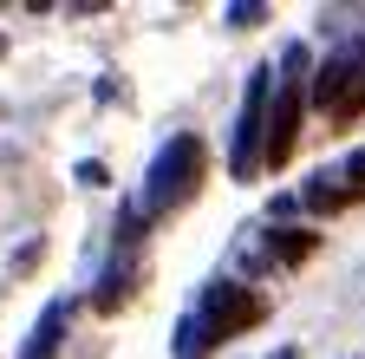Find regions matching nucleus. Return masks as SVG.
Segmentation results:
<instances>
[{"instance_id": "f257e3e1", "label": "nucleus", "mask_w": 365, "mask_h": 359, "mask_svg": "<svg viewBox=\"0 0 365 359\" xmlns=\"http://www.w3.org/2000/svg\"><path fill=\"white\" fill-rule=\"evenodd\" d=\"M202 170H209L202 138H196V131H176V138L157 151L150 176H144V222H157V216L182 209V203H190V196L202 190Z\"/></svg>"}, {"instance_id": "f03ea898", "label": "nucleus", "mask_w": 365, "mask_h": 359, "mask_svg": "<svg viewBox=\"0 0 365 359\" xmlns=\"http://www.w3.org/2000/svg\"><path fill=\"white\" fill-rule=\"evenodd\" d=\"M281 72L274 79V98H267V151H261V170H281L294 157V138H300V111H307V72H313V53L307 46H287L281 53Z\"/></svg>"}, {"instance_id": "7ed1b4c3", "label": "nucleus", "mask_w": 365, "mask_h": 359, "mask_svg": "<svg viewBox=\"0 0 365 359\" xmlns=\"http://www.w3.org/2000/svg\"><path fill=\"white\" fill-rule=\"evenodd\" d=\"M267 98H274V66H255L248 72V92H242V111H235V144H228V176H235V183H255V176H261Z\"/></svg>"}, {"instance_id": "20e7f679", "label": "nucleus", "mask_w": 365, "mask_h": 359, "mask_svg": "<svg viewBox=\"0 0 365 359\" xmlns=\"http://www.w3.org/2000/svg\"><path fill=\"white\" fill-rule=\"evenodd\" d=\"M261 300L248 294V288H235V281H209L202 294H196V313H190V320H196V333L202 340H235V333H248L255 320H261Z\"/></svg>"}, {"instance_id": "39448f33", "label": "nucleus", "mask_w": 365, "mask_h": 359, "mask_svg": "<svg viewBox=\"0 0 365 359\" xmlns=\"http://www.w3.org/2000/svg\"><path fill=\"white\" fill-rule=\"evenodd\" d=\"M130 281H137V255L118 248V261L105 268V281H98V294H91V307H98V313H118V307L130 300Z\"/></svg>"}, {"instance_id": "423d86ee", "label": "nucleus", "mask_w": 365, "mask_h": 359, "mask_svg": "<svg viewBox=\"0 0 365 359\" xmlns=\"http://www.w3.org/2000/svg\"><path fill=\"white\" fill-rule=\"evenodd\" d=\"M261 255H267L274 268H294V261L313 255V236H307V229H267V236H261Z\"/></svg>"}, {"instance_id": "0eeeda50", "label": "nucleus", "mask_w": 365, "mask_h": 359, "mask_svg": "<svg viewBox=\"0 0 365 359\" xmlns=\"http://www.w3.org/2000/svg\"><path fill=\"white\" fill-rule=\"evenodd\" d=\"M59 340H66V307L53 300V307H46V320L33 327V340L20 346V359H59Z\"/></svg>"}, {"instance_id": "6e6552de", "label": "nucleus", "mask_w": 365, "mask_h": 359, "mask_svg": "<svg viewBox=\"0 0 365 359\" xmlns=\"http://www.w3.org/2000/svg\"><path fill=\"white\" fill-rule=\"evenodd\" d=\"M300 203H307L313 216H333V209H346V203H352V190L339 183V176H327V170H319V176H313V183L300 190Z\"/></svg>"}, {"instance_id": "1a4fd4ad", "label": "nucleus", "mask_w": 365, "mask_h": 359, "mask_svg": "<svg viewBox=\"0 0 365 359\" xmlns=\"http://www.w3.org/2000/svg\"><path fill=\"white\" fill-rule=\"evenodd\" d=\"M176 359H209V340L196 333V320H190V313L176 320Z\"/></svg>"}, {"instance_id": "9d476101", "label": "nucleus", "mask_w": 365, "mask_h": 359, "mask_svg": "<svg viewBox=\"0 0 365 359\" xmlns=\"http://www.w3.org/2000/svg\"><path fill=\"white\" fill-rule=\"evenodd\" d=\"M339 183H346L352 196L365 190V151H352V157H346V170H339Z\"/></svg>"}, {"instance_id": "9b49d317", "label": "nucleus", "mask_w": 365, "mask_h": 359, "mask_svg": "<svg viewBox=\"0 0 365 359\" xmlns=\"http://www.w3.org/2000/svg\"><path fill=\"white\" fill-rule=\"evenodd\" d=\"M261 20H267L261 0H248V7H228V26H261Z\"/></svg>"}, {"instance_id": "f8f14e48", "label": "nucleus", "mask_w": 365, "mask_h": 359, "mask_svg": "<svg viewBox=\"0 0 365 359\" xmlns=\"http://www.w3.org/2000/svg\"><path fill=\"white\" fill-rule=\"evenodd\" d=\"M352 111H365V72H359V79H352V92H346V98H339V111H333V118H352Z\"/></svg>"}, {"instance_id": "ddd939ff", "label": "nucleus", "mask_w": 365, "mask_h": 359, "mask_svg": "<svg viewBox=\"0 0 365 359\" xmlns=\"http://www.w3.org/2000/svg\"><path fill=\"white\" fill-rule=\"evenodd\" d=\"M78 183L98 190V183H111V170H105V163H78Z\"/></svg>"}, {"instance_id": "4468645a", "label": "nucleus", "mask_w": 365, "mask_h": 359, "mask_svg": "<svg viewBox=\"0 0 365 359\" xmlns=\"http://www.w3.org/2000/svg\"><path fill=\"white\" fill-rule=\"evenodd\" d=\"M39 255H46V248H39V242H26V248H20V255H14V275H26V268H33V261H39Z\"/></svg>"}]
</instances>
